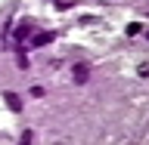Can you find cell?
I'll list each match as a JSON object with an SVG mask.
<instances>
[{
	"label": "cell",
	"mask_w": 149,
	"mask_h": 145,
	"mask_svg": "<svg viewBox=\"0 0 149 145\" xmlns=\"http://www.w3.org/2000/svg\"><path fill=\"white\" fill-rule=\"evenodd\" d=\"M3 99H6L9 111H16V114H19V111H22V99H19L16 93H3Z\"/></svg>",
	"instance_id": "4"
},
{
	"label": "cell",
	"mask_w": 149,
	"mask_h": 145,
	"mask_svg": "<svg viewBox=\"0 0 149 145\" xmlns=\"http://www.w3.org/2000/svg\"><path fill=\"white\" fill-rule=\"evenodd\" d=\"M146 40H149V31H146Z\"/></svg>",
	"instance_id": "7"
},
{
	"label": "cell",
	"mask_w": 149,
	"mask_h": 145,
	"mask_svg": "<svg viewBox=\"0 0 149 145\" xmlns=\"http://www.w3.org/2000/svg\"><path fill=\"white\" fill-rule=\"evenodd\" d=\"M31 142H34V133H31V130H25V133L19 136V145H31Z\"/></svg>",
	"instance_id": "5"
},
{
	"label": "cell",
	"mask_w": 149,
	"mask_h": 145,
	"mask_svg": "<svg viewBox=\"0 0 149 145\" xmlns=\"http://www.w3.org/2000/svg\"><path fill=\"white\" fill-rule=\"evenodd\" d=\"M31 31H34V25L31 22H22L16 28V46H25V37H31Z\"/></svg>",
	"instance_id": "3"
},
{
	"label": "cell",
	"mask_w": 149,
	"mask_h": 145,
	"mask_svg": "<svg viewBox=\"0 0 149 145\" xmlns=\"http://www.w3.org/2000/svg\"><path fill=\"white\" fill-rule=\"evenodd\" d=\"M72 80L78 83V87L87 83V80H90V65H87V62H78V65L72 68Z\"/></svg>",
	"instance_id": "1"
},
{
	"label": "cell",
	"mask_w": 149,
	"mask_h": 145,
	"mask_svg": "<svg viewBox=\"0 0 149 145\" xmlns=\"http://www.w3.org/2000/svg\"><path fill=\"white\" fill-rule=\"evenodd\" d=\"M53 43V31H31V46H47Z\"/></svg>",
	"instance_id": "2"
},
{
	"label": "cell",
	"mask_w": 149,
	"mask_h": 145,
	"mask_svg": "<svg viewBox=\"0 0 149 145\" xmlns=\"http://www.w3.org/2000/svg\"><path fill=\"white\" fill-rule=\"evenodd\" d=\"M134 34H140V22H130L127 25V37H134Z\"/></svg>",
	"instance_id": "6"
}]
</instances>
